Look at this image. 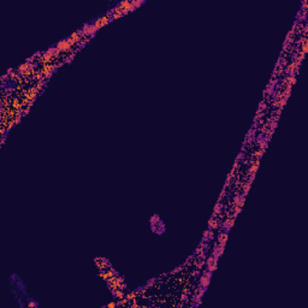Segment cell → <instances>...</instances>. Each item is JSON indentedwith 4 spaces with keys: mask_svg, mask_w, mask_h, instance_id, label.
Listing matches in <instances>:
<instances>
[{
    "mask_svg": "<svg viewBox=\"0 0 308 308\" xmlns=\"http://www.w3.org/2000/svg\"><path fill=\"white\" fill-rule=\"evenodd\" d=\"M98 31L94 24H84L83 28L81 29V34L83 36H94V34Z\"/></svg>",
    "mask_w": 308,
    "mask_h": 308,
    "instance_id": "6da1fadb",
    "label": "cell"
},
{
    "mask_svg": "<svg viewBox=\"0 0 308 308\" xmlns=\"http://www.w3.org/2000/svg\"><path fill=\"white\" fill-rule=\"evenodd\" d=\"M57 48L59 49L60 52H67V51H70L71 46L69 45L67 40H62V41H59L57 43Z\"/></svg>",
    "mask_w": 308,
    "mask_h": 308,
    "instance_id": "7a4b0ae2",
    "label": "cell"
},
{
    "mask_svg": "<svg viewBox=\"0 0 308 308\" xmlns=\"http://www.w3.org/2000/svg\"><path fill=\"white\" fill-rule=\"evenodd\" d=\"M297 69H298V64L296 63V60H294L290 65H289V67L286 69V71H288V73L290 75V76H294V72L297 71Z\"/></svg>",
    "mask_w": 308,
    "mask_h": 308,
    "instance_id": "3957f363",
    "label": "cell"
},
{
    "mask_svg": "<svg viewBox=\"0 0 308 308\" xmlns=\"http://www.w3.org/2000/svg\"><path fill=\"white\" fill-rule=\"evenodd\" d=\"M235 224V218H231V219H226L224 223H223V227H225V231L229 232V230L234 226Z\"/></svg>",
    "mask_w": 308,
    "mask_h": 308,
    "instance_id": "277c9868",
    "label": "cell"
},
{
    "mask_svg": "<svg viewBox=\"0 0 308 308\" xmlns=\"http://www.w3.org/2000/svg\"><path fill=\"white\" fill-rule=\"evenodd\" d=\"M209 282H211V278L207 277V276H205V274H202L201 278H200V286H202L203 289H206V288L209 285Z\"/></svg>",
    "mask_w": 308,
    "mask_h": 308,
    "instance_id": "5b68a950",
    "label": "cell"
},
{
    "mask_svg": "<svg viewBox=\"0 0 308 308\" xmlns=\"http://www.w3.org/2000/svg\"><path fill=\"white\" fill-rule=\"evenodd\" d=\"M226 241H227V232H226V231H225V232H220L218 235V243L220 245H225Z\"/></svg>",
    "mask_w": 308,
    "mask_h": 308,
    "instance_id": "8992f818",
    "label": "cell"
},
{
    "mask_svg": "<svg viewBox=\"0 0 308 308\" xmlns=\"http://www.w3.org/2000/svg\"><path fill=\"white\" fill-rule=\"evenodd\" d=\"M208 227H209V230H211V229H212V230L218 229V227H219V220H216V219H213V218H211V219H209V223H208Z\"/></svg>",
    "mask_w": 308,
    "mask_h": 308,
    "instance_id": "52a82bcc",
    "label": "cell"
},
{
    "mask_svg": "<svg viewBox=\"0 0 308 308\" xmlns=\"http://www.w3.org/2000/svg\"><path fill=\"white\" fill-rule=\"evenodd\" d=\"M101 19V27H105L106 24H108L112 19H111V16L110 14H107V16H104V17H101L100 18Z\"/></svg>",
    "mask_w": 308,
    "mask_h": 308,
    "instance_id": "ba28073f",
    "label": "cell"
},
{
    "mask_svg": "<svg viewBox=\"0 0 308 308\" xmlns=\"http://www.w3.org/2000/svg\"><path fill=\"white\" fill-rule=\"evenodd\" d=\"M286 82H288V86H293L295 82H296V78L294 76H289L288 78H286Z\"/></svg>",
    "mask_w": 308,
    "mask_h": 308,
    "instance_id": "9c48e42d",
    "label": "cell"
},
{
    "mask_svg": "<svg viewBox=\"0 0 308 308\" xmlns=\"http://www.w3.org/2000/svg\"><path fill=\"white\" fill-rule=\"evenodd\" d=\"M143 4V0H139V1H136V0H135V1H131V5L134 6V9H137L139 6H141Z\"/></svg>",
    "mask_w": 308,
    "mask_h": 308,
    "instance_id": "30bf717a",
    "label": "cell"
},
{
    "mask_svg": "<svg viewBox=\"0 0 308 308\" xmlns=\"http://www.w3.org/2000/svg\"><path fill=\"white\" fill-rule=\"evenodd\" d=\"M223 209V205L221 203H217V206L214 207V214H218L220 213V211Z\"/></svg>",
    "mask_w": 308,
    "mask_h": 308,
    "instance_id": "8fae6325",
    "label": "cell"
},
{
    "mask_svg": "<svg viewBox=\"0 0 308 308\" xmlns=\"http://www.w3.org/2000/svg\"><path fill=\"white\" fill-rule=\"evenodd\" d=\"M125 297H126L128 300H134L135 297H136V291H131V293H129Z\"/></svg>",
    "mask_w": 308,
    "mask_h": 308,
    "instance_id": "7c38bea8",
    "label": "cell"
},
{
    "mask_svg": "<svg viewBox=\"0 0 308 308\" xmlns=\"http://www.w3.org/2000/svg\"><path fill=\"white\" fill-rule=\"evenodd\" d=\"M94 25H95V28L98 29V30H99L100 28H102V27H101V19H100V18L96 19V21L94 22Z\"/></svg>",
    "mask_w": 308,
    "mask_h": 308,
    "instance_id": "4fadbf2b",
    "label": "cell"
},
{
    "mask_svg": "<svg viewBox=\"0 0 308 308\" xmlns=\"http://www.w3.org/2000/svg\"><path fill=\"white\" fill-rule=\"evenodd\" d=\"M256 170H258V165L256 164H254L252 167L249 168V173H252V175H255V172H256Z\"/></svg>",
    "mask_w": 308,
    "mask_h": 308,
    "instance_id": "5bb4252c",
    "label": "cell"
},
{
    "mask_svg": "<svg viewBox=\"0 0 308 308\" xmlns=\"http://www.w3.org/2000/svg\"><path fill=\"white\" fill-rule=\"evenodd\" d=\"M66 40H67V42H69V45H70L71 47H72V46H73V45L77 42V41L75 40V38H72V37H69V38H66Z\"/></svg>",
    "mask_w": 308,
    "mask_h": 308,
    "instance_id": "9a60e30c",
    "label": "cell"
},
{
    "mask_svg": "<svg viewBox=\"0 0 308 308\" xmlns=\"http://www.w3.org/2000/svg\"><path fill=\"white\" fill-rule=\"evenodd\" d=\"M116 306H117V303H116V302H111V303H108V304H107V307H108V308H113V307H116Z\"/></svg>",
    "mask_w": 308,
    "mask_h": 308,
    "instance_id": "2e32d148",
    "label": "cell"
},
{
    "mask_svg": "<svg viewBox=\"0 0 308 308\" xmlns=\"http://www.w3.org/2000/svg\"><path fill=\"white\" fill-rule=\"evenodd\" d=\"M28 306H29V307H36V306H37V304H36V303H35V302H30V303H29V304H28Z\"/></svg>",
    "mask_w": 308,
    "mask_h": 308,
    "instance_id": "e0dca14e",
    "label": "cell"
}]
</instances>
